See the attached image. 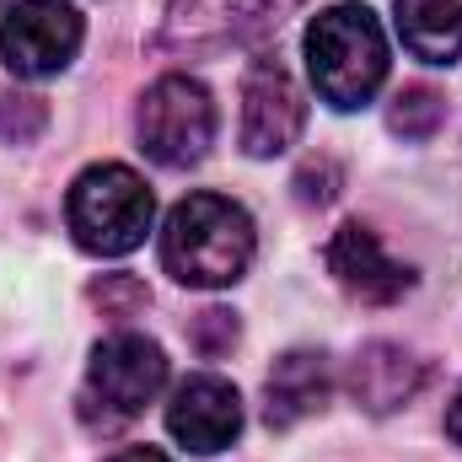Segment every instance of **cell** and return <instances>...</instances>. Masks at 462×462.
Wrapping results in <instances>:
<instances>
[{"instance_id":"cell-1","label":"cell","mask_w":462,"mask_h":462,"mask_svg":"<svg viewBox=\"0 0 462 462\" xmlns=\"http://www.w3.org/2000/svg\"><path fill=\"white\" fill-rule=\"evenodd\" d=\"M162 263L178 285L221 291L253 263V216L226 194H189L162 226Z\"/></svg>"},{"instance_id":"cell-2","label":"cell","mask_w":462,"mask_h":462,"mask_svg":"<svg viewBox=\"0 0 462 462\" xmlns=\"http://www.w3.org/2000/svg\"><path fill=\"white\" fill-rule=\"evenodd\" d=\"M307 70L312 87L328 108H360L376 97V87L387 81V38L382 22L371 16V5H328L323 16H312L307 27Z\"/></svg>"},{"instance_id":"cell-3","label":"cell","mask_w":462,"mask_h":462,"mask_svg":"<svg viewBox=\"0 0 462 462\" xmlns=\"http://www.w3.org/2000/svg\"><path fill=\"white\" fill-rule=\"evenodd\" d=\"M156 216V199L145 189L140 172L118 167V162H97L87 167L76 183H70V199H65V221L76 231V242L97 258H124L145 242Z\"/></svg>"},{"instance_id":"cell-4","label":"cell","mask_w":462,"mask_h":462,"mask_svg":"<svg viewBox=\"0 0 462 462\" xmlns=\"http://www.w3.org/2000/svg\"><path fill=\"white\" fill-rule=\"evenodd\" d=\"M167 382V355L145 334H114L92 349L87 387H81V420L92 430L129 425Z\"/></svg>"},{"instance_id":"cell-5","label":"cell","mask_w":462,"mask_h":462,"mask_svg":"<svg viewBox=\"0 0 462 462\" xmlns=\"http://www.w3.org/2000/svg\"><path fill=\"white\" fill-rule=\"evenodd\" d=\"M140 151L162 167H194L205 162L210 140H216V103L194 76H162L145 97H140Z\"/></svg>"},{"instance_id":"cell-6","label":"cell","mask_w":462,"mask_h":462,"mask_svg":"<svg viewBox=\"0 0 462 462\" xmlns=\"http://www.w3.org/2000/svg\"><path fill=\"white\" fill-rule=\"evenodd\" d=\"M285 11H296V0H172L167 27H162V49L226 54L236 43L274 32L285 22Z\"/></svg>"},{"instance_id":"cell-7","label":"cell","mask_w":462,"mask_h":462,"mask_svg":"<svg viewBox=\"0 0 462 462\" xmlns=\"http://www.w3.org/2000/svg\"><path fill=\"white\" fill-rule=\"evenodd\" d=\"M81 49V11L70 0H16L0 16V60L11 76H60Z\"/></svg>"},{"instance_id":"cell-8","label":"cell","mask_w":462,"mask_h":462,"mask_svg":"<svg viewBox=\"0 0 462 462\" xmlns=\"http://www.w3.org/2000/svg\"><path fill=\"white\" fill-rule=\"evenodd\" d=\"M307 124V103L296 76L280 60H253L247 81H242V151L247 156H280L296 145Z\"/></svg>"},{"instance_id":"cell-9","label":"cell","mask_w":462,"mask_h":462,"mask_svg":"<svg viewBox=\"0 0 462 462\" xmlns=\"http://www.w3.org/2000/svg\"><path fill=\"white\" fill-rule=\"evenodd\" d=\"M167 430L189 452H199V457L226 452L231 441L242 436V398H236V387L226 376H210V371L183 376L172 403H167Z\"/></svg>"},{"instance_id":"cell-10","label":"cell","mask_w":462,"mask_h":462,"mask_svg":"<svg viewBox=\"0 0 462 462\" xmlns=\"http://www.w3.org/2000/svg\"><path fill=\"white\" fill-rule=\"evenodd\" d=\"M323 263H328V274L345 285L349 296H360V301H371V307H387V301L409 296V285H414V269L398 263V258L376 242V231H365V226L334 231V242L323 247Z\"/></svg>"},{"instance_id":"cell-11","label":"cell","mask_w":462,"mask_h":462,"mask_svg":"<svg viewBox=\"0 0 462 462\" xmlns=\"http://www.w3.org/2000/svg\"><path fill=\"white\" fill-rule=\"evenodd\" d=\"M334 393V376H328V355L318 349H291L274 360V371L263 376V420L274 430H291L296 420L318 414Z\"/></svg>"},{"instance_id":"cell-12","label":"cell","mask_w":462,"mask_h":462,"mask_svg":"<svg viewBox=\"0 0 462 462\" xmlns=\"http://www.w3.org/2000/svg\"><path fill=\"white\" fill-rule=\"evenodd\" d=\"M414 387H420V360L403 345L376 339V345L360 349L355 365H349V393H355V403L371 409V414H393L398 403L414 398Z\"/></svg>"},{"instance_id":"cell-13","label":"cell","mask_w":462,"mask_h":462,"mask_svg":"<svg viewBox=\"0 0 462 462\" xmlns=\"http://www.w3.org/2000/svg\"><path fill=\"white\" fill-rule=\"evenodd\" d=\"M398 38L425 65L462 60V0H398Z\"/></svg>"},{"instance_id":"cell-14","label":"cell","mask_w":462,"mask_h":462,"mask_svg":"<svg viewBox=\"0 0 462 462\" xmlns=\"http://www.w3.org/2000/svg\"><path fill=\"white\" fill-rule=\"evenodd\" d=\"M441 118H447V97H441L436 87H403V92L393 97L387 124H393L403 140H430V134L441 129Z\"/></svg>"},{"instance_id":"cell-15","label":"cell","mask_w":462,"mask_h":462,"mask_svg":"<svg viewBox=\"0 0 462 462\" xmlns=\"http://www.w3.org/2000/svg\"><path fill=\"white\" fill-rule=\"evenodd\" d=\"M92 301H97L108 318H129V312H140V307L151 301V291H145L134 274H103V280L92 285Z\"/></svg>"},{"instance_id":"cell-16","label":"cell","mask_w":462,"mask_h":462,"mask_svg":"<svg viewBox=\"0 0 462 462\" xmlns=\"http://www.w3.org/2000/svg\"><path fill=\"white\" fill-rule=\"evenodd\" d=\"M189 339H194L199 355H221V349L236 345V318L221 312V307H210V312H199V318H194V334H189Z\"/></svg>"},{"instance_id":"cell-17","label":"cell","mask_w":462,"mask_h":462,"mask_svg":"<svg viewBox=\"0 0 462 462\" xmlns=\"http://www.w3.org/2000/svg\"><path fill=\"white\" fill-rule=\"evenodd\" d=\"M43 124V103L38 97H5L0 92V140H27Z\"/></svg>"},{"instance_id":"cell-18","label":"cell","mask_w":462,"mask_h":462,"mask_svg":"<svg viewBox=\"0 0 462 462\" xmlns=\"http://www.w3.org/2000/svg\"><path fill=\"white\" fill-rule=\"evenodd\" d=\"M296 194H301V205H328L334 194H339V167L323 156V162H307L301 172H296Z\"/></svg>"},{"instance_id":"cell-19","label":"cell","mask_w":462,"mask_h":462,"mask_svg":"<svg viewBox=\"0 0 462 462\" xmlns=\"http://www.w3.org/2000/svg\"><path fill=\"white\" fill-rule=\"evenodd\" d=\"M447 436L462 447V387H457V398H452V409H447Z\"/></svg>"},{"instance_id":"cell-20","label":"cell","mask_w":462,"mask_h":462,"mask_svg":"<svg viewBox=\"0 0 462 462\" xmlns=\"http://www.w3.org/2000/svg\"><path fill=\"white\" fill-rule=\"evenodd\" d=\"M108 462H167L156 447H129V452H118V457H108Z\"/></svg>"}]
</instances>
